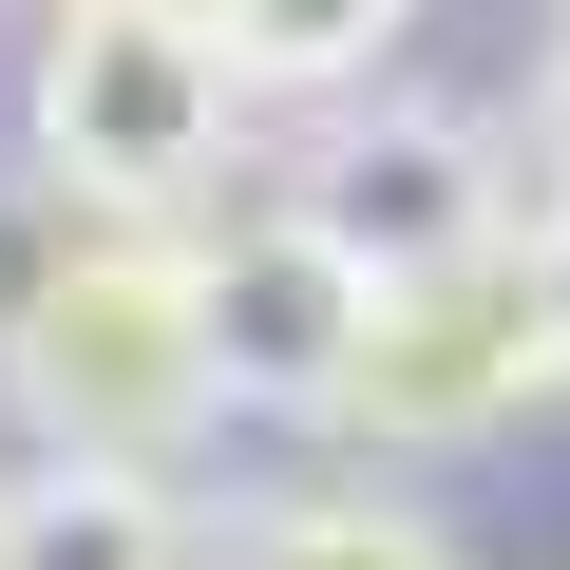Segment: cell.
Masks as SVG:
<instances>
[{"instance_id":"7a4b0ae2","label":"cell","mask_w":570,"mask_h":570,"mask_svg":"<svg viewBox=\"0 0 570 570\" xmlns=\"http://www.w3.org/2000/svg\"><path fill=\"white\" fill-rule=\"evenodd\" d=\"M228 39H209V0H58V39H39V171L77 209H190L228 171Z\"/></svg>"},{"instance_id":"6da1fadb","label":"cell","mask_w":570,"mask_h":570,"mask_svg":"<svg viewBox=\"0 0 570 570\" xmlns=\"http://www.w3.org/2000/svg\"><path fill=\"white\" fill-rule=\"evenodd\" d=\"M0 400L39 419V456H134V475L190 456V438L228 419L190 247H153V228H115V247H39L20 324H0Z\"/></svg>"},{"instance_id":"8992f818","label":"cell","mask_w":570,"mask_h":570,"mask_svg":"<svg viewBox=\"0 0 570 570\" xmlns=\"http://www.w3.org/2000/svg\"><path fill=\"white\" fill-rule=\"evenodd\" d=\"M0 570H209V532L134 456H39L20 494H0Z\"/></svg>"},{"instance_id":"5b68a950","label":"cell","mask_w":570,"mask_h":570,"mask_svg":"<svg viewBox=\"0 0 570 570\" xmlns=\"http://www.w3.org/2000/svg\"><path fill=\"white\" fill-rule=\"evenodd\" d=\"M305 209L400 285V266H456V247H494L513 209H494V153L456 134V115H381V134H324V171H305Z\"/></svg>"},{"instance_id":"3957f363","label":"cell","mask_w":570,"mask_h":570,"mask_svg":"<svg viewBox=\"0 0 570 570\" xmlns=\"http://www.w3.org/2000/svg\"><path fill=\"white\" fill-rule=\"evenodd\" d=\"M551 381H570L551 266H532V228H494V247H456V266H400V285H381V324H362V381H343V419H362L381 456H456V438L532 419Z\"/></svg>"},{"instance_id":"52a82bcc","label":"cell","mask_w":570,"mask_h":570,"mask_svg":"<svg viewBox=\"0 0 570 570\" xmlns=\"http://www.w3.org/2000/svg\"><path fill=\"white\" fill-rule=\"evenodd\" d=\"M400 20L419 0H209V39H228L247 96H343V77H381Z\"/></svg>"},{"instance_id":"ba28073f","label":"cell","mask_w":570,"mask_h":570,"mask_svg":"<svg viewBox=\"0 0 570 570\" xmlns=\"http://www.w3.org/2000/svg\"><path fill=\"white\" fill-rule=\"evenodd\" d=\"M209 570H456V532L400 513V494H285V513H247Z\"/></svg>"},{"instance_id":"30bf717a","label":"cell","mask_w":570,"mask_h":570,"mask_svg":"<svg viewBox=\"0 0 570 570\" xmlns=\"http://www.w3.org/2000/svg\"><path fill=\"white\" fill-rule=\"evenodd\" d=\"M532 266H551V324H570V190L532 209Z\"/></svg>"},{"instance_id":"277c9868","label":"cell","mask_w":570,"mask_h":570,"mask_svg":"<svg viewBox=\"0 0 570 570\" xmlns=\"http://www.w3.org/2000/svg\"><path fill=\"white\" fill-rule=\"evenodd\" d=\"M190 285H209V381H228V419H343L362 324H381V266H362L324 209H266V228L190 247Z\"/></svg>"},{"instance_id":"9c48e42d","label":"cell","mask_w":570,"mask_h":570,"mask_svg":"<svg viewBox=\"0 0 570 570\" xmlns=\"http://www.w3.org/2000/svg\"><path fill=\"white\" fill-rule=\"evenodd\" d=\"M532 153H551V190H570V39H551V77H532Z\"/></svg>"}]
</instances>
